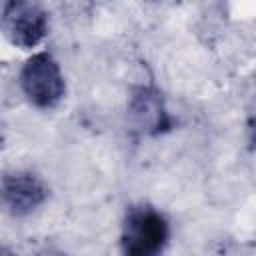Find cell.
<instances>
[{"label":"cell","mask_w":256,"mask_h":256,"mask_svg":"<svg viewBox=\"0 0 256 256\" xmlns=\"http://www.w3.org/2000/svg\"><path fill=\"white\" fill-rule=\"evenodd\" d=\"M18 80L28 102L40 110L56 108L66 94L64 74L50 52L32 54L22 64Z\"/></svg>","instance_id":"2"},{"label":"cell","mask_w":256,"mask_h":256,"mask_svg":"<svg viewBox=\"0 0 256 256\" xmlns=\"http://www.w3.org/2000/svg\"><path fill=\"white\" fill-rule=\"evenodd\" d=\"M52 256H66V254H62V252H54Z\"/></svg>","instance_id":"8"},{"label":"cell","mask_w":256,"mask_h":256,"mask_svg":"<svg viewBox=\"0 0 256 256\" xmlns=\"http://www.w3.org/2000/svg\"><path fill=\"white\" fill-rule=\"evenodd\" d=\"M248 132H250V142H252V146H256V114H254L252 120H250V128H248Z\"/></svg>","instance_id":"6"},{"label":"cell","mask_w":256,"mask_h":256,"mask_svg":"<svg viewBox=\"0 0 256 256\" xmlns=\"http://www.w3.org/2000/svg\"><path fill=\"white\" fill-rule=\"evenodd\" d=\"M2 30L14 46L32 50L48 34V14L34 2H6L2 8Z\"/></svg>","instance_id":"3"},{"label":"cell","mask_w":256,"mask_h":256,"mask_svg":"<svg viewBox=\"0 0 256 256\" xmlns=\"http://www.w3.org/2000/svg\"><path fill=\"white\" fill-rule=\"evenodd\" d=\"M132 114L138 122V126L150 134H158L170 126L168 114L162 106V98L158 92L150 88H140L132 96Z\"/></svg>","instance_id":"5"},{"label":"cell","mask_w":256,"mask_h":256,"mask_svg":"<svg viewBox=\"0 0 256 256\" xmlns=\"http://www.w3.org/2000/svg\"><path fill=\"white\" fill-rule=\"evenodd\" d=\"M2 256H14V254H12L8 248H2Z\"/></svg>","instance_id":"7"},{"label":"cell","mask_w":256,"mask_h":256,"mask_svg":"<svg viewBox=\"0 0 256 256\" xmlns=\"http://www.w3.org/2000/svg\"><path fill=\"white\" fill-rule=\"evenodd\" d=\"M46 198L48 186L40 176L26 170H14L2 176V206L10 216H28L38 210Z\"/></svg>","instance_id":"4"},{"label":"cell","mask_w":256,"mask_h":256,"mask_svg":"<svg viewBox=\"0 0 256 256\" xmlns=\"http://www.w3.org/2000/svg\"><path fill=\"white\" fill-rule=\"evenodd\" d=\"M170 238V224L166 216L148 206H132L122 224L120 250L122 256H162Z\"/></svg>","instance_id":"1"}]
</instances>
